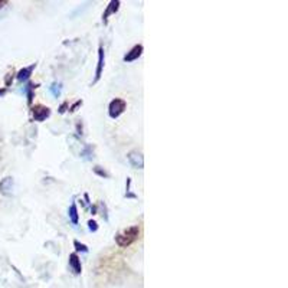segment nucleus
<instances>
[{"label":"nucleus","instance_id":"1","mask_svg":"<svg viewBox=\"0 0 288 288\" xmlns=\"http://www.w3.org/2000/svg\"><path fill=\"white\" fill-rule=\"evenodd\" d=\"M139 235L140 228L137 225H134V226H130V228L119 232V234L116 235V242H117V245L121 247V248H127L136 239L139 238Z\"/></svg>","mask_w":288,"mask_h":288},{"label":"nucleus","instance_id":"2","mask_svg":"<svg viewBox=\"0 0 288 288\" xmlns=\"http://www.w3.org/2000/svg\"><path fill=\"white\" fill-rule=\"evenodd\" d=\"M127 107V102L124 99L116 98L109 102L108 105V114L111 119H119L120 116L124 112V109Z\"/></svg>","mask_w":288,"mask_h":288},{"label":"nucleus","instance_id":"3","mask_svg":"<svg viewBox=\"0 0 288 288\" xmlns=\"http://www.w3.org/2000/svg\"><path fill=\"white\" fill-rule=\"evenodd\" d=\"M32 116H33V120L35 121H43L46 120L50 116V109L45 105H35L32 108Z\"/></svg>","mask_w":288,"mask_h":288},{"label":"nucleus","instance_id":"4","mask_svg":"<svg viewBox=\"0 0 288 288\" xmlns=\"http://www.w3.org/2000/svg\"><path fill=\"white\" fill-rule=\"evenodd\" d=\"M127 159H129L130 164H131L134 169H143L144 159H143V154H141L140 151H136V150L130 151L129 154H127Z\"/></svg>","mask_w":288,"mask_h":288},{"label":"nucleus","instance_id":"5","mask_svg":"<svg viewBox=\"0 0 288 288\" xmlns=\"http://www.w3.org/2000/svg\"><path fill=\"white\" fill-rule=\"evenodd\" d=\"M141 53H143V45H136L134 48L130 49V52H127V55L124 56V62H133L139 60Z\"/></svg>","mask_w":288,"mask_h":288},{"label":"nucleus","instance_id":"6","mask_svg":"<svg viewBox=\"0 0 288 288\" xmlns=\"http://www.w3.org/2000/svg\"><path fill=\"white\" fill-rule=\"evenodd\" d=\"M0 192L5 196H10L13 193V179L12 178H5L0 182Z\"/></svg>","mask_w":288,"mask_h":288},{"label":"nucleus","instance_id":"7","mask_svg":"<svg viewBox=\"0 0 288 288\" xmlns=\"http://www.w3.org/2000/svg\"><path fill=\"white\" fill-rule=\"evenodd\" d=\"M120 8V2L119 0H112V2H109L108 8H107V10L104 12V15H102V20H104V23L107 22V19H108V16H111V15H114L117 10H119Z\"/></svg>","mask_w":288,"mask_h":288},{"label":"nucleus","instance_id":"8","mask_svg":"<svg viewBox=\"0 0 288 288\" xmlns=\"http://www.w3.org/2000/svg\"><path fill=\"white\" fill-rule=\"evenodd\" d=\"M70 267L74 271V274H81L82 267H81V259L78 258L77 254H71L70 255Z\"/></svg>","mask_w":288,"mask_h":288},{"label":"nucleus","instance_id":"9","mask_svg":"<svg viewBox=\"0 0 288 288\" xmlns=\"http://www.w3.org/2000/svg\"><path fill=\"white\" fill-rule=\"evenodd\" d=\"M102 68H104V49H102V46H101L98 49V65H97V71H95V80H94V84L101 78Z\"/></svg>","mask_w":288,"mask_h":288},{"label":"nucleus","instance_id":"10","mask_svg":"<svg viewBox=\"0 0 288 288\" xmlns=\"http://www.w3.org/2000/svg\"><path fill=\"white\" fill-rule=\"evenodd\" d=\"M36 68V64H32L30 67H26V68H23V70H20L18 72V80L19 81H26L28 78L30 77V74H32V71Z\"/></svg>","mask_w":288,"mask_h":288},{"label":"nucleus","instance_id":"11","mask_svg":"<svg viewBox=\"0 0 288 288\" xmlns=\"http://www.w3.org/2000/svg\"><path fill=\"white\" fill-rule=\"evenodd\" d=\"M70 219H71V222L74 223V225H77L78 223V209H77V205L75 203H72L71 205V208H70Z\"/></svg>","mask_w":288,"mask_h":288},{"label":"nucleus","instance_id":"12","mask_svg":"<svg viewBox=\"0 0 288 288\" xmlns=\"http://www.w3.org/2000/svg\"><path fill=\"white\" fill-rule=\"evenodd\" d=\"M49 91L52 92V95H53L55 98H58L61 95V91H62V85H61V84H56V82H53V84L49 87Z\"/></svg>","mask_w":288,"mask_h":288},{"label":"nucleus","instance_id":"13","mask_svg":"<svg viewBox=\"0 0 288 288\" xmlns=\"http://www.w3.org/2000/svg\"><path fill=\"white\" fill-rule=\"evenodd\" d=\"M36 88V85H33V84H28V91H26V94H28V104H32V101H33V90Z\"/></svg>","mask_w":288,"mask_h":288},{"label":"nucleus","instance_id":"14","mask_svg":"<svg viewBox=\"0 0 288 288\" xmlns=\"http://www.w3.org/2000/svg\"><path fill=\"white\" fill-rule=\"evenodd\" d=\"M74 245H75V248H77V251H82V252H88V248H87V245L81 244L80 241H74Z\"/></svg>","mask_w":288,"mask_h":288},{"label":"nucleus","instance_id":"15","mask_svg":"<svg viewBox=\"0 0 288 288\" xmlns=\"http://www.w3.org/2000/svg\"><path fill=\"white\" fill-rule=\"evenodd\" d=\"M94 171H95L97 175H99V176H102V178H109V173H107L105 170L99 169V166H95V167H94Z\"/></svg>","mask_w":288,"mask_h":288},{"label":"nucleus","instance_id":"16","mask_svg":"<svg viewBox=\"0 0 288 288\" xmlns=\"http://www.w3.org/2000/svg\"><path fill=\"white\" fill-rule=\"evenodd\" d=\"M88 228H90V231H92V232H95V231L98 229L97 222H95V220H90V222H88Z\"/></svg>","mask_w":288,"mask_h":288},{"label":"nucleus","instance_id":"17","mask_svg":"<svg viewBox=\"0 0 288 288\" xmlns=\"http://www.w3.org/2000/svg\"><path fill=\"white\" fill-rule=\"evenodd\" d=\"M81 104H82V101H78V102H77V104H74V105H72V107H71V111H75V108H77V107H78V105H81Z\"/></svg>","mask_w":288,"mask_h":288},{"label":"nucleus","instance_id":"18","mask_svg":"<svg viewBox=\"0 0 288 288\" xmlns=\"http://www.w3.org/2000/svg\"><path fill=\"white\" fill-rule=\"evenodd\" d=\"M65 108H67V102L65 104H62L60 108V112H65Z\"/></svg>","mask_w":288,"mask_h":288},{"label":"nucleus","instance_id":"19","mask_svg":"<svg viewBox=\"0 0 288 288\" xmlns=\"http://www.w3.org/2000/svg\"><path fill=\"white\" fill-rule=\"evenodd\" d=\"M6 5H8V2H6V0H2V2H0V9H2L3 6H6Z\"/></svg>","mask_w":288,"mask_h":288},{"label":"nucleus","instance_id":"20","mask_svg":"<svg viewBox=\"0 0 288 288\" xmlns=\"http://www.w3.org/2000/svg\"><path fill=\"white\" fill-rule=\"evenodd\" d=\"M5 92H6V90H0V95H3Z\"/></svg>","mask_w":288,"mask_h":288}]
</instances>
